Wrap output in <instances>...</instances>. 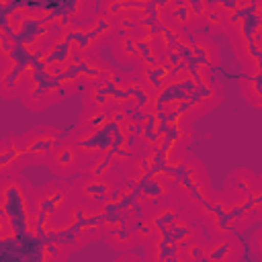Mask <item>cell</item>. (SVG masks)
I'll use <instances>...</instances> for the list:
<instances>
[{
  "label": "cell",
  "instance_id": "1",
  "mask_svg": "<svg viewBox=\"0 0 262 262\" xmlns=\"http://www.w3.org/2000/svg\"><path fill=\"white\" fill-rule=\"evenodd\" d=\"M80 199L74 192L72 182L51 180L33 190V213L39 237L63 239L78 215Z\"/></svg>",
  "mask_w": 262,
  "mask_h": 262
},
{
  "label": "cell",
  "instance_id": "2",
  "mask_svg": "<svg viewBox=\"0 0 262 262\" xmlns=\"http://www.w3.org/2000/svg\"><path fill=\"white\" fill-rule=\"evenodd\" d=\"M33 186L23 174L4 176L0 184V242L20 244L39 237L33 213Z\"/></svg>",
  "mask_w": 262,
  "mask_h": 262
},
{
  "label": "cell",
  "instance_id": "3",
  "mask_svg": "<svg viewBox=\"0 0 262 262\" xmlns=\"http://www.w3.org/2000/svg\"><path fill=\"white\" fill-rule=\"evenodd\" d=\"M213 190L215 188L211 184V178H209L207 168L203 166V162L199 158H194V156L188 154L184 166L178 172V178H176L172 196L168 201L178 203L182 209H186V211H190L194 215L196 209L211 196Z\"/></svg>",
  "mask_w": 262,
  "mask_h": 262
},
{
  "label": "cell",
  "instance_id": "4",
  "mask_svg": "<svg viewBox=\"0 0 262 262\" xmlns=\"http://www.w3.org/2000/svg\"><path fill=\"white\" fill-rule=\"evenodd\" d=\"M117 31H115L113 18L96 12L92 18L72 25L66 37L76 57H90V55H98L100 47L104 43H111Z\"/></svg>",
  "mask_w": 262,
  "mask_h": 262
},
{
  "label": "cell",
  "instance_id": "5",
  "mask_svg": "<svg viewBox=\"0 0 262 262\" xmlns=\"http://www.w3.org/2000/svg\"><path fill=\"white\" fill-rule=\"evenodd\" d=\"M63 137H66V133L59 127L35 125L27 133L20 135V143H23V149H25L29 162L33 166H41V164H49L51 156L55 154V149L59 147Z\"/></svg>",
  "mask_w": 262,
  "mask_h": 262
},
{
  "label": "cell",
  "instance_id": "6",
  "mask_svg": "<svg viewBox=\"0 0 262 262\" xmlns=\"http://www.w3.org/2000/svg\"><path fill=\"white\" fill-rule=\"evenodd\" d=\"M125 178L119 170H115L111 176L106 178H96V176H84V174H78L74 180H72V186H74V192L76 196L82 201V203H90V205H98V207H104L117 184H121Z\"/></svg>",
  "mask_w": 262,
  "mask_h": 262
},
{
  "label": "cell",
  "instance_id": "7",
  "mask_svg": "<svg viewBox=\"0 0 262 262\" xmlns=\"http://www.w3.org/2000/svg\"><path fill=\"white\" fill-rule=\"evenodd\" d=\"M63 98H66V96H63V92H61L57 80L51 78L49 74H45L41 68L35 72V76L31 78L27 90H25L23 96H20L23 104H25L29 111H35V113L45 111L47 106H51V104H55V102H59V100H63Z\"/></svg>",
  "mask_w": 262,
  "mask_h": 262
},
{
  "label": "cell",
  "instance_id": "8",
  "mask_svg": "<svg viewBox=\"0 0 262 262\" xmlns=\"http://www.w3.org/2000/svg\"><path fill=\"white\" fill-rule=\"evenodd\" d=\"M102 217H104V211L102 207L98 205H90V203H82L80 201V207H78V215H76V223L72 227V231L63 237L66 242L82 248L90 242H96L98 237L104 235V229H102Z\"/></svg>",
  "mask_w": 262,
  "mask_h": 262
},
{
  "label": "cell",
  "instance_id": "9",
  "mask_svg": "<svg viewBox=\"0 0 262 262\" xmlns=\"http://www.w3.org/2000/svg\"><path fill=\"white\" fill-rule=\"evenodd\" d=\"M221 63V51L219 45L213 41L209 33H192V47H190V59L188 70L196 76H213V70Z\"/></svg>",
  "mask_w": 262,
  "mask_h": 262
},
{
  "label": "cell",
  "instance_id": "10",
  "mask_svg": "<svg viewBox=\"0 0 262 262\" xmlns=\"http://www.w3.org/2000/svg\"><path fill=\"white\" fill-rule=\"evenodd\" d=\"M221 98H223V88L213 76L207 80H201L199 86L194 88V92L190 94V100L186 102V106L182 111V119H186L190 123L194 119H201L203 115L213 111L221 102Z\"/></svg>",
  "mask_w": 262,
  "mask_h": 262
},
{
  "label": "cell",
  "instance_id": "11",
  "mask_svg": "<svg viewBox=\"0 0 262 262\" xmlns=\"http://www.w3.org/2000/svg\"><path fill=\"white\" fill-rule=\"evenodd\" d=\"M49 170L57 176V178H72L78 176L82 166H84V158L80 156L72 135H66L63 141L59 143V147L55 149V154L49 160Z\"/></svg>",
  "mask_w": 262,
  "mask_h": 262
},
{
  "label": "cell",
  "instance_id": "12",
  "mask_svg": "<svg viewBox=\"0 0 262 262\" xmlns=\"http://www.w3.org/2000/svg\"><path fill=\"white\" fill-rule=\"evenodd\" d=\"M244 256V244L235 233L209 237L205 244L203 262H239Z\"/></svg>",
  "mask_w": 262,
  "mask_h": 262
},
{
  "label": "cell",
  "instance_id": "13",
  "mask_svg": "<svg viewBox=\"0 0 262 262\" xmlns=\"http://www.w3.org/2000/svg\"><path fill=\"white\" fill-rule=\"evenodd\" d=\"M31 166L23 143H20V135H6L0 141V174L4 176H14L20 174L23 168Z\"/></svg>",
  "mask_w": 262,
  "mask_h": 262
},
{
  "label": "cell",
  "instance_id": "14",
  "mask_svg": "<svg viewBox=\"0 0 262 262\" xmlns=\"http://www.w3.org/2000/svg\"><path fill=\"white\" fill-rule=\"evenodd\" d=\"M258 174H254L250 168H235L225 176V184L221 190H225L231 196L239 199H252L256 192Z\"/></svg>",
  "mask_w": 262,
  "mask_h": 262
},
{
  "label": "cell",
  "instance_id": "15",
  "mask_svg": "<svg viewBox=\"0 0 262 262\" xmlns=\"http://www.w3.org/2000/svg\"><path fill=\"white\" fill-rule=\"evenodd\" d=\"M76 250H78V246H74L66 239H45L39 246L37 258H39V262H68Z\"/></svg>",
  "mask_w": 262,
  "mask_h": 262
},
{
  "label": "cell",
  "instance_id": "16",
  "mask_svg": "<svg viewBox=\"0 0 262 262\" xmlns=\"http://www.w3.org/2000/svg\"><path fill=\"white\" fill-rule=\"evenodd\" d=\"M239 92L244 100L256 108H262V70L258 74L239 78Z\"/></svg>",
  "mask_w": 262,
  "mask_h": 262
},
{
  "label": "cell",
  "instance_id": "17",
  "mask_svg": "<svg viewBox=\"0 0 262 262\" xmlns=\"http://www.w3.org/2000/svg\"><path fill=\"white\" fill-rule=\"evenodd\" d=\"M250 252L262 262V227H258L254 233H252V237H250Z\"/></svg>",
  "mask_w": 262,
  "mask_h": 262
},
{
  "label": "cell",
  "instance_id": "18",
  "mask_svg": "<svg viewBox=\"0 0 262 262\" xmlns=\"http://www.w3.org/2000/svg\"><path fill=\"white\" fill-rule=\"evenodd\" d=\"M254 203L258 209V217L262 221V172L258 174V184H256V192H254Z\"/></svg>",
  "mask_w": 262,
  "mask_h": 262
},
{
  "label": "cell",
  "instance_id": "19",
  "mask_svg": "<svg viewBox=\"0 0 262 262\" xmlns=\"http://www.w3.org/2000/svg\"><path fill=\"white\" fill-rule=\"evenodd\" d=\"M115 262H145V258H141L139 254H133V252H123Z\"/></svg>",
  "mask_w": 262,
  "mask_h": 262
}]
</instances>
